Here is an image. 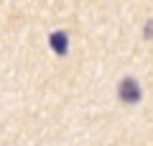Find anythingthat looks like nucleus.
<instances>
[{
    "instance_id": "f257e3e1",
    "label": "nucleus",
    "mask_w": 153,
    "mask_h": 146,
    "mask_svg": "<svg viewBox=\"0 0 153 146\" xmlns=\"http://www.w3.org/2000/svg\"><path fill=\"white\" fill-rule=\"evenodd\" d=\"M117 95H120L123 103L133 105V103H138V100L143 97V92H140V85H138L133 77H125V80L120 82V87H117Z\"/></svg>"
},
{
    "instance_id": "f03ea898",
    "label": "nucleus",
    "mask_w": 153,
    "mask_h": 146,
    "mask_svg": "<svg viewBox=\"0 0 153 146\" xmlns=\"http://www.w3.org/2000/svg\"><path fill=\"white\" fill-rule=\"evenodd\" d=\"M49 44H51V49H54L56 54H66V49H69V38H66L64 31H54L49 36Z\"/></svg>"
},
{
    "instance_id": "7ed1b4c3",
    "label": "nucleus",
    "mask_w": 153,
    "mask_h": 146,
    "mask_svg": "<svg viewBox=\"0 0 153 146\" xmlns=\"http://www.w3.org/2000/svg\"><path fill=\"white\" fill-rule=\"evenodd\" d=\"M146 38H153V21L146 23Z\"/></svg>"
}]
</instances>
